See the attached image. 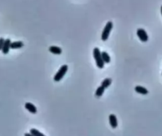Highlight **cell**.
Here are the masks:
<instances>
[{"instance_id": "6da1fadb", "label": "cell", "mask_w": 162, "mask_h": 136, "mask_svg": "<svg viewBox=\"0 0 162 136\" xmlns=\"http://www.w3.org/2000/svg\"><path fill=\"white\" fill-rule=\"evenodd\" d=\"M93 57L94 58H95V61H96V64L97 67L102 69H103V67H104V62L103 61V59H102V56H101V52H100V50L98 47L94 48L93 50Z\"/></svg>"}, {"instance_id": "7a4b0ae2", "label": "cell", "mask_w": 162, "mask_h": 136, "mask_svg": "<svg viewBox=\"0 0 162 136\" xmlns=\"http://www.w3.org/2000/svg\"><path fill=\"white\" fill-rule=\"evenodd\" d=\"M68 70H69V66L67 65V64H64L58 70V72H57L54 76V77H53V80L55 82H59V81H61L63 77L65 76V74L68 72Z\"/></svg>"}, {"instance_id": "3957f363", "label": "cell", "mask_w": 162, "mask_h": 136, "mask_svg": "<svg viewBox=\"0 0 162 136\" xmlns=\"http://www.w3.org/2000/svg\"><path fill=\"white\" fill-rule=\"evenodd\" d=\"M113 22L111 21H109V22H107L106 25H105L104 29H103V33H102L101 35V39L102 41H103V42H106L109 36H110V33L111 32L113 29Z\"/></svg>"}, {"instance_id": "277c9868", "label": "cell", "mask_w": 162, "mask_h": 136, "mask_svg": "<svg viewBox=\"0 0 162 136\" xmlns=\"http://www.w3.org/2000/svg\"><path fill=\"white\" fill-rule=\"evenodd\" d=\"M137 35L138 37V38L140 39L141 42H148L149 40V36L146 31L142 29V28H139L137 30Z\"/></svg>"}, {"instance_id": "5b68a950", "label": "cell", "mask_w": 162, "mask_h": 136, "mask_svg": "<svg viewBox=\"0 0 162 136\" xmlns=\"http://www.w3.org/2000/svg\"><path fill=\"white\" fill-rule=\"evenodd\" d=\"M11 41L10 38L5 39V42H4V45H3V47L2 49V53L3 54H7L9 53V51L11 50Z\"/></svg>"}, {"instance_id": "8992f818", "label": "cell", "mask_w": 162, "mask_h": 136, "mask_svg": "<svg viewBox=\"0 0 162 136\" xmlns=\"http://www.w3.org/2000/svg\"><path fill=\"white\" fill-rule=\"evenodd\" d=\"M109 123H110V127L115 129L118 127V120H117V117L115 115L110 114L109 115Z\"/></svg>"}, {"instance_id": "52a82bcc", "label": "cell", "mask_w": 162, "mask_h": 136, "mask_svg": "<svg viewBox=\"0 0 162 136\" xmlns=\"http://www.w3.org/2000/svg\"><path fill=\"white\" fill-rule=\"evenodd\" d=\"M25 108L28 111H30L32 114H36L37 111L35 105H33V103H30V102H27V103H25Z\"/></svg>"}, {"instance_id": "ba28073f", "label": "cell", "mask_w": 162, "mask_h": 136, "mask_svg": "<svg viewBox=\"0 0 162 136\" xmlns=\"http://www.w3.org/2000/svg\"><path fill=\"white\" fill-rule=\"evenodd\" d=\"M135 92L138 93V94H141V95H148L149 94V91L148 89H146L145 87L140 86V85H137V86L135 87Z\"/></svg>"}, {"instance_id": "9c48e42d", "label": "cell", "mask_w": 162, "mask_h": 136, "mask_svg": "<svg viewBox=\"0 0 162 136\" xmlns=\"http://www.w3.org/2000/svg\"><path fill=\"white\" fill-rule=\"evenodd\" d=\"M49 51L50 53L56 54V55H60L62 53V50L61 48L58 47V46H55V45H52L49 48Z\"/></svg>"}, {"instance_id": "30bf717a", "label": "cell", "mask_w": 162, "mask_h": 136, "mask_svg": "<svg viewBox=\"0 0 162 136\" xmlns=\"http://www.w3.org/2000/svg\"><path fill=\"white\" fill-rule=\"evenodd\" d=\"M24 46V43L21 41H16V42H11V49L12 50H17V49H21Z\"/></svg>"}, {"instance_id": "8fae6325", "label": "cell", "mask_w": 162, "mask_h": 136, "mask_svg": "<svg viewBox=\"0 0 162 136\" xmlns=\"http://www.w3.org/2000/svg\"><path fill=\"white\" fill-rule=\"evenodd\" d=\"M101 56H102V59L103 61L104 62V64H109L110 62V57L109 54L106 52V51H103L101 52Z\"/></svg>"}, {"instance_id": "7c38bea8", "label": "cell", "mask_w": 162, "mask_h": 136, "mask_svg": "<svg viewBox=\"0 0 162 136\" xmlns=\"http://www.w3.org/2000/svg\"><path fill=\"white\" fill-rule=\"evenodd\" d=\"M111 83H112V80H111L110 78H105L104 80L102 81L101 86H103L106 89L110 86V84H111Z\"/></svg>"}, {"instance_id": "4fadbf2b", "label": "cell", "mask_w": 162, "mask_h": 136, "mask_svg": "<svg viewBox=\"0 0 162 136\" xmlns=\"http://www.w3.org/2000/svg\"><path fill=\"white\" fill-rule=\"evenodd\" d=\"M104 92H105V89L103 88V87L100 85V86H99L98 88H97L95 95H96V97L99 98V97H101L103 95Z\"/></svg>"}, {"instance_id": "5bb4252c", "label": "cell", "mask_w": 162, "mask_h": 136, "mask_svg": "<svg viewBox=\"0 0 162 136\" xmlns=\"http://www.w3.org/2000/svg\"><path fill=\"white\" fill-rule=\"evenodd\" d=\"M30 133L31 135H33V136H45L44 134H42L41 132H40L38 130L34 129V128L30 129Z\"/></svg>"}, {"instance_id": "9a60e30c", "label": "cell", "mask_w": 162, "mask_h": 136, "mask_svg": "<svg viewBox=\"0 0 162 136\" xmlns=\"http://www.w3.org/2000/svg\"><path fill=\"white\" fill-rule=\"evenodd\" d=\"M4 42H5V39L3 38H0V51H2Z\"/></svg>"}, {"instance_id": "2e32d148", "label": "cell", "mask_w": 162, "mask_h": 136, "mask_svg": "<svg viewBox=\"0 0 162 136\" xmlns=\"http://www.w3.org/2000/svg\"><path fill=\"white\" fill-rule=\"evenodd\" d=\"M25 136H33V135H31L30 133H25Z\"/></svg>"}, {"instance_id": "e0dca14e", "label": "cell", "mask_w": 162, "mask_h": 136, "mask_svg": "<svg viewBox=\"0 0 162 136\" xmlns=\"http://www.w3.org/2000/svg\"><path fill=\"white\" fill-rule=\"evenodd\" d=\"M161 15H162V6H161Z\"/></svg>"}]
</instances>
